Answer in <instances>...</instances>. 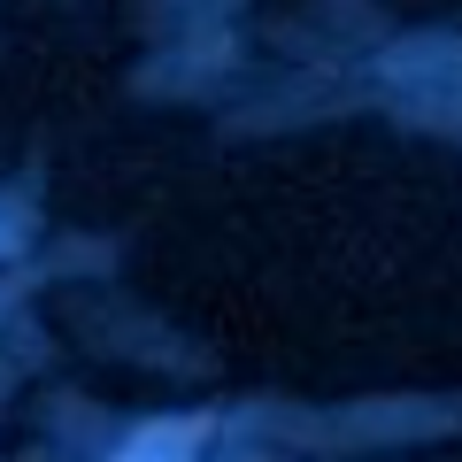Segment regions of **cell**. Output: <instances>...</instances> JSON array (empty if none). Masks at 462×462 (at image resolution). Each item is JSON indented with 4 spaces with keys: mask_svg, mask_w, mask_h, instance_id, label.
Segmentation results:
<instances>
[{
    "mask_svg": "<svg viewBox=\"0 0 462 462\" xmlns=\"http://www.w3.org/2000/svg\"><path fill=\"white\" fill-rule=\"evenodd\" d=\"M385 78L409 100H462V47H401Z\"/></svg>",
    "mask_w": 462,
    "mask_h": 462,
    "instance_id": "cell-1",
    "label": "cell"
},
{
    "mask_svg": "<svg viewBox=\"0 0 462 462\" xmlns=\"http://www.w3.org/2000/svg\"><path fill=\"white\" fill-rule=\"evenodd\" d=\"M178 447H193V424H154L132 439V455H178Z\"/></svg>",
    "mask_w": 462,
    "mask_h": 462,
    "instance_id": "cell-2",
    "label": "cell"
}]
</instances>
